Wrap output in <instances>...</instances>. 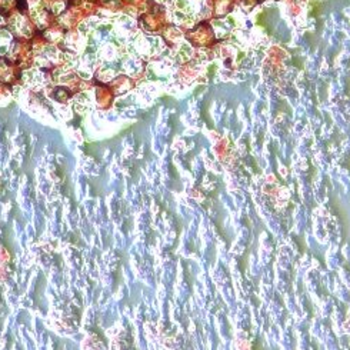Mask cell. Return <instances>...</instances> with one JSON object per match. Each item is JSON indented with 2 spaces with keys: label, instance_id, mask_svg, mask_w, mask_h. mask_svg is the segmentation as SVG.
Returning a JSON list of instances; mask_svg holds the SVG:
<instances>
[{
  "label": "cell",
  "instance_id": "1",
  "mask_svg": "<svg viewBox=\"0 0 350 350\" xmlns=\"http://www.w3.org/2000/svg\"><path fill=\"white\" fill-rule=\"evenodd\" d=\"M62 9H63V4H62V3H59V4H54V6H53V10H54L56 13H57L59 10H62Z\"/></svg>",
  "mask_w": 350,
  "mask_h": 350
}]
</instances>
